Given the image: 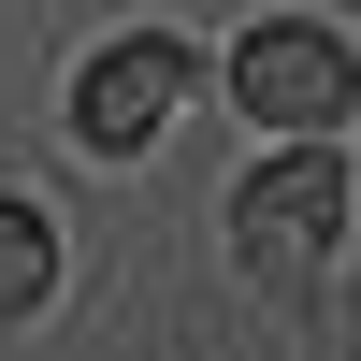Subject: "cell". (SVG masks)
Returning a JSON list of instances; mask_svg holds the SVG:
<instances>
[{
  "label": "cell",
  "mask_w": 361,
  "mask_h": 361,
  "mask_svg": "<svg viewBox=\"0 0 361 361\" xmlns=\"http://www.w3.org/2000/svg\"><path fill=\"white\" fill-rule=\"evenodd\" d=\"M231 231H246V260H260V275H318V260L347 246V159H333V145L260 159L246 188H231Z\"/></svg>",
  "instance_id": "cell-1"
},
{
  "label": "cell",
  "mask_w": 361,
  "mask_h": 361,
  "mask_svg": "<svg viewBox=\"0 0 361 361\" xmlns=\"http://www.w3.org/2000/svg\"><path fill=\"white\" fill-rule=\"evenodd\" d=\"M231 102L275 116V130H333V116L361 102V44H347V29H318V15H275V29L231 44Z\"/></svg>",
  "instance_id": "cell-2"
},
{
  "label": "cell",
  "mask_w": 361,
  "mask_h": 361,
  "mask_svg": "<svg viewBox=\"0 0 361 361\" xmlns=\"http://www.w3.org/2000/svg\"><path fill=\"white\" fill-rule=\"evenodd\" d=\"M173 102H188V44H173V29H130V44H102V58L73 73V130L102 145V159H116V145H145Z\"/></svg>",
  "instance_id": "cell-3"
},
{
  "label": "cell",
  "mask_w": 361,
  "mask_h": 361,
  "mask_svg": "<svg viewBox=\"0 0 361 361\" xmlns=\"http://www.w3.org/2000/svg\"><path fill=\"white\" fill-rule=\"evenodd\" d=\"M44 289H58V231L29 217L15 188H0V318H29V304H44Z\"/></svg>",
  "instance_id": "cell-4"
}]
</instances>
